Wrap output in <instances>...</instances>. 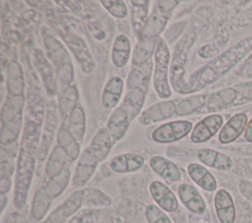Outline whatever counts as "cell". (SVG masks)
<instances>
[{
  "mask_svg": "<svg viewBox=\"0 0 252 223\" xmlns=\"http://www.w3.org/2000/svg\"><path fill=\"white\" fill-rule=\"evenodd\" d=\"M252 51V35L235 42L232 46L209 61L190 75L188 80L176 89L183 94L195 93L214 84L228 73L238 62Z\"/></svg>",
  "mask_w": 252,
  "mask_h": 223,
  "instance_id": "6da1fadb",
  "label": "cell"
},
{
  "mask_svg": "<svg viewBox=\"0 0 252 223\" xmlns=\"http://www.w3.org/2000/svg\"><path fill=\"white\" fill-rule=\"evenodd\" d=\"M12 187V181L11 179H2L0 180V194L6 195Z\"/></svg>",
  "mask_w": 252,
  "mask_h": 223,
  "instance_id": "7dc6e473",
  "label": "cell"
},
{
  "mask_svg": "<svg viewBox=\"0 0 252 223\" xmlns=\"http://www.w3.org/2000/svg\"><path fill=\"white\" fill-rule=\"evenodd\" d=\"M111 62L116 68H123L127 65L131 57V42L127 35L118 34L111 47Z\"/></svg>",
  "mask_w": 252,
  "mask_h": 223,
  "instance_id": "83f0119b",
  "label": "cell"
},
{
  "mask_svg": "<svg viewBox=\"0 0 252 223\" xmlns=\"http://www.w3.org/2000/svg\"><path fill=\"white\" fill-rule=\"evenodd\" d=\"M155 6L150 13L148 20L143 28L139 38L143 39H158L159 34L165 28V26L176 6L179 4L177 0H158L155 2Z\"/></svg>",
  "mask_w": 252,
  "mask_h": 223,
  "instance_id": "8992f818",
  "label": "cell"
},
{
  "mask_svg": "<svg viewBox=\"0 0 252 223\" xmlns=\"http://www.w3.org/2000/svg\"><path fill=\"white\" fill-rule=\"evenodd\" d=\"M124 89V81L119 76H113L105 83L101 92V105L104 109H115Z\"/></svg>",
  "mask_w": 252,
  "mask_h": 223,
  "instance_id": "603a6c76",
  "label": "cell"
},
{
  "mask_svg": "<svg viewBox=\"0 0 252 223\" xmlns=\"http://www.w3.org/2000/svg\"><path fill=\"white\" fill-rule=\"evenodd\" d=\"M153 70L154 64L150 60L140 65H132L129 72L126 81V95L121 106L127 111L131 121L141 114Z\"/></svg>",
  "mask_w": 252,
  "mask_h": 223,
  "instance_id": "3957f363",
  "label": "cell"
},
{
  "mask_svg": "<svg viewBox=\"0 0 252 223\" xmlns=\"http://www.w3.org/2000/svg\"><path fill=\"white\" fill-rule=\"evenodd\" d=\"M83 207L87 208H98L107 207L112 203L111 197L97 188L88 187L83 188Z\"/></svg>",
  "mask_w": 252,
  "mask_h": 223,
  "instance_id": "8d00e7d4",
  "label": "cell"
},
{
  "mask_svg": "<svg viewBox=\"0 0 252 223\" xmlns=\"http://www.w3.org/2000/svg\"><path fill=\"white\" fill-rule=\"evenodd\" d=\"M145 218L148 223H172L165 211L157 204H149L146 206Z\"/></svg>",
  "mask_w": 252,
  "mask_h": 223,
  "instance_id": "60d3db41",
  "label": "cell"
},
{
  "mask_svg": "<svg viewBox=\"0 0 252 223\" xmlns=\"http://www.w3.org/2000/svg\"><path fill=\"white\" fill-rule=\"evenodd\" d=\"M197 158L204 166H208L216 170L228 171L233 166L232 159L228 155L209 147L198 149Z\"/></svg>",
  "mask_w": 252,
  "mask_h": 223,
  "instance_id": "7402d4cb",
  "label": "cell"
},
{
  "mask_svg": "<svg viewBox=\"0 0 252 223\" xmlns=\"http://www.w3.org/2000/svg\"><path fill=\"white\" fill-rule=\"evenodd\" d=\"M131 122L127 111L122 106L116 107L112 111L107 119L105 128L107 129L113 143H116L124 137Z\"/></svg>",
  "mask_w": 252,
  "mask_h": 223,
  "instance_id": "44dd1931",
  "label": "cell"
},
{
  "mask_svg": "<svg viewBox=\"0 0 252 223\" xmlns=\"http://www.w3.org/2000/svg\"><path fill=\"white\" fill-rule=\"evenodd\" d=\"M207 93L192 94L182 99L176 100V116H189L199 113L205 106Z\"/></svg>",
  "mask_w": 252,
  "mask_h": 223,
  "instance_id": "d6a6232c",
  "label": "cell"
},
{
  "mask_svg": "<svg viewBox=\"0 0 252 223\" xmlns=\"http://www.w3.org/2000/svg\"><path fill=\"white\" fill-rule=\"evenodd\" d=\"M7 201H8V198L6 196V195H1V198H0V202H1V213L4 211L5 207H6V204H7Z\"/></svg>",
  "mask_w": 252,
  "mask_h": 223,
  "instance_id": "f907efd6",
  "label": "cell"
},
{
  "mask_svg": "<svg viewBox=\"0 0 252 223\" xmlns=\"http://www.w3.org/2000/svg\"><path fill=\"white\" fill-rule=\"evenodd\" d=\"M71 180V170L69 167H67L58 175L49 178L43 187L45 188L48 195L54 199L66 190Z\"/></svg>",
  "mask_w": 252,
  "mask_h": 223,
  "instance_id": "74e56055",
  "label": "cell"
},
{
  "mask_svg": "<svg viewBox=\"0 0 252 223\" xmlns=\"http://www.w3.org/2000/svg\"><path fill=\"white\" fill-rule=\"evenodd\" d=\"M240 194L249 201L252 202V182L248 180H241L238 186Z\"/></svg>",
  "mask_w": 252,
  "mask_h": 223,
  "instance_id": "bcb514c9",
  "label": "cell"
},
{
  "mask_svg": "<svg viewBox=\"0 0 252 223\" xmlns=\"http://www.w3.org/2000/svg\"><path fill=\"white\" fill-rule=\"evenodd\" d=\"M245 77L248 79H252V60L248 62L245 69Z\"/></svg>",
  "mask_w": 252,
  "mask_h": 223,
  "instance_id": "681fc988",
  "label": "cell"
},
{
  "mask_svg": "<svg viewBox=\"0 0 252 223\" xmlns=\"http://www.w3.org/2000/svg\"><path fill=\"white\" fill-rule=\"evenodd\" d=\"M237 92V97L234 105L244 103L247 101H252V82L238 84L233 86Z\"/></svg>",
  "mask_w": 252,
  "mask_h": 223,
  "instance_id": "ee69618b",
  "label": "cell"
},
{
  "mask_svg": "<svg viewBox=\"0 0 252 223\" xmlns=\"http://www.w3.org/2000/svg\"><path fill=\"white\" fill-rule=\"evenodd\" d=\"M86 114L82 105L78 104L66 120V128L81 143L86 134Z\"/></svg>",
  "mask_w": 252,
  "mask_h": 223,
  "instance_id": "836d02e7",
  "label": "cell"
},
{
  "mask_svg": "<svg viewBox=\"0 0 252 223\" xmlns=\"http://www.w3.org/2000/svg\"><path fill=\"white\" fill-rule=\"evenodd\" d=\"M177 195L182 204L195 214H204L207 209L205 199L199 191L188 183H182L177 188Z\"/></svg>",
  "mask_w": 252,
  "mask_h": 223,
  "instance_id": "9a60e30c",
  "label": "cell"
},
{
  "mask_svg": "<svg viewBox=\"0 0 252 223\" xmlns=\"http://www.w3.org/2000/svg\"><path fill=\"white\" fill-rule=\"evenodd\" d=\"M214 206L220 223H234L236 217L235 205L231 195L226 190H217L214 196Z\"/></svg>",
  "mask_w": 252,
  "mask_h": 223,
  "instance_id": "ac0fdd59",
  "label": "cell"
},
{
  "mask_svg": "<svg viewBox=\"0 0 252 223\" xmlns=\"http://www.w3.org/2000/svg\"><path fill=\"white\" fill-rule=\"evenodd\" d=\"M39 129L40 125L26 119L16 162L14 181L13 204L17 209L23 208L28 200L40 139Z\"/></svg>",
  "mask_w": 252,
  "mask_h": 223,
  "instance_id": "7a4b0ae2",
  "label": "cell"
},
{
  "mask_svg": "<svg viewBox=\"0 0 252 223\" xmlns=\"http://www.w3.org/2000/svg\"><path fill=\"white\" fill-rule=\"evenodd\" d=\"M7 92L11 96H25V80L21 65L11 61L7 68Z\"/></svg>",
  "mask_w": 252,
  "mask_h": 223,
  "instance_id": "f1b7e54d",
  "label": "cell"
},
{
  "mask_svg": "<svg viewBox=\"0 0 252 223\" xmlns=\"http://www.w3.org/2000/svg\"><path fill=\"white\" fill-rule=\"evenodd\" d=\"M149 192L157 205L165 212H175L178 209L179 204L176 195L161 181H153L149 186Z\"/></svg>",
  "mask_w": 252,
  "mask_h": 223,
  "instance_id": "5bb4252c",
  "label": "cell"
},
{
  "mask_svg": "<svg viewBox=\"0 0 252 223\" xmlns=\"http://www.w3.org/2000/svg\"><path fill=\"white\" fill-rule=\"evenodd\" d=\"M56 144L67 154L71 161L79 159L80 153V142L75 137L68 131L66 126L62 125L57 129L56 132Z\"/></svg>",
  "mask_w": 252,
  "mask_h": 223,
  "instance_id": "f546056e",
  "label": "cell"
},
{
  "mask_svg": "<svg viewBox=\"0 0 252 223\" xmlns=\"http://www.w3.org/2000/svg\"><path fill=\"white\" fill-rule=\"evenodd\" d=\"M153 86L161 99H168L171 96V87L168 81V69L170 62V51L164 39L158 38L154 53Z\"/></svg>",
  "mask_w": 252,
  "mask_h": 223,
  "instance_id": "5b68a950",
  "label": "cell"
},
{
  "mask_svg": "<svg viewBox=\"0 0 252 223\" xmlns=\"http://www.w3.org/2000/svg\"><path fill=\"white\" fill-rule=\"evenodd\" d=\"M195 223H203V222H195Z\"/></svg>",
  "mask_w": 252,
  "mask_h": 223,
  "instance_id": "816d5d0a",
  "label": "cell"
},
{
  "mask_svg": "<svg viewBox=\"0 0 252 223\" xmlns=\"http://www.w3.org/2000/svg\"><path fill=\"white\" fill-rule=\"evenodd\" d=\"M16 171V164L12 159L1 160L0 163V180L11 179V176Z\"/></svg>",
  "mask_w": 252,
  "mask_h": 223,
  "instance_id": "f6af8a7d",
  "label": "cell"
},
{
  "mask_svg": "<svg viewBox=\"0 0 252 223\" xmlns=\"http://www.w3.org/2000/svg\"><path fill=\"white\" fill-rule=\"evenodd\" d=\"M237 92L234 87H224L217 91L207 93V100L204 108L199 113H212L229 107L234 104Z\"/></svg>",
  "mask_w": 252,
  "mask_h": 223,
  "instance_id": "2e32d148",
  "label": "cell"
},
{
  "mask_svg": "<svg viewBox=\"0 0 252 223\" xmlns=\"http://www.w3.org/2000/svg\"><path fill=\"white\" fill-rule=\"evenodd\" d=\"M223 123V118L220 114H211L204 117L193 128L190 139L194 143H202L209 140L219 132Z\"/></svg>",
  "mask_w": 252,
  "mask_h": 223,
  "instance_id": "4fadbf2b",
  "label": "cell"
},
{
  "mask_svg": "<svg viewBox=\"0 0 252 223\" xmlns=\"http://www.w3.org/2000/svg\"><path fill=\"white\" fill-rule=\"evenodd\" d=\"M64 42L76 58L81 70L84 74H91L95 68V62L86 44V41L77 34L64 33L62 34Z\"/></svg>",
  "mask_w": 252,
  "mask_h": 223,
  "instance_id": "9c48e42d",
  "label": "cell"
},
{
  "mask_svg": "<svg viewBox=\"0 0 252 223\" xmlns=\"http://www.w3.org/2000/svg\"><path fill=\"white\" fill-rule=\"evenodd\" d=\"M25 104V96H11L7 95L1 109V125L7 124L16 118L23 116Z\"/></svg>",
  "mask_w": 252,
  "mask_h": 223,
  "instance_id": "d590c367",
  "label": "cell"
},
{
  "mask_svg": "<svg viewBox=\"0 0 252 223\" xmlns=\"http://www.w3.org/2000/svg\"><path fill=\"white\" fill-rule=\"evenodd\" d=\"M58 123V117L56 114V110L53 105H49L46 109L44 127L40 137V141L36 150V159L43 161L46 159L50 146L53 142L56 127Z\"/></svg>",
  "mask_w": 252,
  "mask_h": 223,
  "instance_id": "7c38bea8",
  "label": "cell"
},
{
  "mask_svg": "<svg viewBox=\"0 0 252 223\" xmlns=\"http://www.w3.org/2000/svg\"><path fill=\"white\" fill-rule=\"evenodd\" d=\"M99 3L114 18L123 19L128 14L127 6L122 0H100Z\"/></svg>",
  "mask_w": 252,
  "mask_h": 223,
  "instance_id": "b9f144b4",
  "label": "cell"
},
{
  "mask_svg": "<svg viewBox=\"0 0 252 223\" xmlns=\"http://www.w3.org/2000/svg\"><path fill=\"white\" fill-rule=\"evenodd\" d=\"M79 92L75 84H70L61 91L58 100L59 113L64 121L70 116L75 107L79 104Z\"/></svg>",
  "mask_w": 252,
  "mask_h": 223,
  "instance_id": "e575fe53",
  "label": "cell"
},
{
  "mask_svg": "<svg viewBox=\"0 0 252 223\" xmlns=\"http://www.w3.org/2000/svg\"><path fill=\"white\" fill-rule=\"evenodd\" d=\"M193 130L192 122L188 120H175L159 125L151 135L158 143H170L185 138Z\"/></svg>",
  "mask_w": 252,
  "mask_h": 223,
  "instance_id": "52a82bcc",
  "label": "cell"
},
{
  "mask_svg": "<svg viewBox=\"0 0 252 223\" xmlns=\"http://www.w3.org/2000/svg\"><path fill=\"white\" fill-rule=\"evenodd\" d=\"M244 139H246V141L252 142V117L248 121L246 129L244 131Z\"/></svg>",
  "mask_w": 252,
  "mask_h": 223,
  "instance_id": "c3c4849f",
  "label": "cell"
},
{
  "mask_svg": "<svg viewBox=\"0 0 252 223\" xmlns=\"http://www.w3.org/2000/svg\"><path fill=\"white\" fill-rule=\"evenodd\" d=\"M52 200L53 198L48 195L43 186L34 192L30 210V218L32 223H38L45 218Z\"/></svg>",
  "mask_w": 252,
  "mask_h": 223,
  "instance_id": "4316f807",
  "label": "cell"
},
{
  "mask_svg": "<svg viewBox=\"0 0 252 223\" xmlns=\"http://www.w3.org/2000/svg\"><path fill=\"white\" fill-rule=\"evenodd\" d=\"M83 189L74 191L63 202L57 205L41 223H68L83 207Z\"/></svg>",
  "mask_w": 252,
  "mask_h": 223,
  "instance_id": "ba28073f",
  "label": "cell"
},
{
  "mask_svg": "<svg viewBox=\"0 0 252 223\" xmlns=\"http://www.w3.org/2000/svg\"><path fill=\"white\" fill-rule=\"evenodd\" d=\"M32 63L41 77L45 90L49 96H53L56 93V75L54 74L50 64L46 60L41 50H34L32 54Z\"/></svg>",
  "mask_w": 252,
  "mask_h": 223,
  "instance_id": "d6986e66",
  "label": "cell"
},
{
  "mask_svg": "<svg viewBox=\"0 0 252 223\" xmlns=\"http://www.w3.org/2000/svg\"><path fill=\"white\" fill-rule=\"evenodd\" d=\"M173 116H176V100H161L144 109L138 117V123L142 126H148Z\"/></svg>",
  "mask_w": 252,
  "mask_h": 223,
  "instance_id": "8fae6325",
  "label": "cell"
},
{
  "mask_svg": "<svg viewBox=\"0 0 252 223\" xmlns=\"http://www.w3.org/2000/svg\"><path fill=\"white\" fill-rule=\"evenodd\" d=\"M131 4V23L134 32L140 37L143 28L148 20L150 4L149 0H132Z\"/></svg>",
  "mask_w": 252,
  "mask_h": 223,
  "instance_id": "4dcf8cb0",
  "label": "cell"
},
{
  "mask_svg": "<svg viewBox=\"0 0 252 223\" xmlns=\"http://www.w3.org/2000/svg\"><path fill=\"white\" fill-rule=\"evenodd\" d=\"M187 173L190 179L202 190L206 192H215L217 190V179L203 164L197 162L189 163L187 165Z\"/></svg>",
  "mask_w": 252,
  "mask_h": 223,
  "instance_id": "cb8c5ba5",
  "label": "cell"
},
{
  "mask_svg": "<svg viewBox=\"0 0 252 223\" xmlns=\"http://www.w3.org/2000/svg\"><path fill=\"white\" fill-rule=\"evenodd\" d=\"M98 210L96 208H87L79 210L68 223H95Z\"/></svg>",
  "mask_w": 252,
  "mask_h": 223,
  "instance_id": "7bdbcfd3",
  "label": "cell"
},
{
  "mask_svg": "<svg viewBox=\"0 0 252 223\" xmlns=\"http://www.w3.org/2000/svg\"><path fill=\"white\" fill-rule=\"evenodd\" d=\"M43 45L47 58L55 67L56 81L66 88L72 84L74 79V67L68 50L61 41L53 35L44 36Z\"/></svg>",
  "mask_w": 252,
  "mask_h": 223,
  "instance_id": "277c9868",
  "label": "cell"
},
{
  "mask_svg": "<svg viewBox=\"0 0 252 223\" xmlns=\"http://www.w3.org/2000/svg\"><path fill=\"white\" fill-rule=\"evenodd\" d=\"M248 118L245 113L239 112L232 115L219 132L218 139L221 144H228L234 141L245 131Z\"/></svg>",
  "mask_w": 252,
  "mask_h": 223,
  "instance_id": "e0dca14e",
  "label": "cell"
},
{
  "mask_svg": "<svg viewBox=\"0 0 252 223\" xmlns=\"http://www.w3.org/2000/svg\"><path fill=\"white\" fill-rule=\"evenodd\" d=\"M23 127V116L16 118L15 120L1 125V145H10L15 143L20 137Z\"/></svg>",
  "mask_w": 252,
  "mask_h": 223,
  "instance_id": "ab89813d",
  "label": "cell"
},
{
  "mask_svg": "<svg viewBox=\"0 0 252 223\" xmlns=\"http://www.w3.org/2000/svg\"><path fill=\"white\" fill-rule=\"evenodd\" d=\"M72 163L67 154L56 144L50 151L47 162L45 165V174L49 178H52L62 172L68 167V164Z\"/></svg>",
  "mask_w": 252,
  "mask_h": 223,
  "instance_id": "1f68e13d",
  "label": "cell"
},
{
  "mask_svg": "<svg viewBox=\"0 0 252 223\" xmlns=\"http://www.w3.org/2000/svg\"><path fill=\"white\" fill-rule=\"evenodd\" d=\"M158 39H143L139 38V41L135 47L132 65H140L151 60L153 53H155L156 46Z\"/></svg>",
  "mask_w": 252,
  "mask_h": 223,
  "instance_id": "f35d334b",
  "label": "cell"
},
{
  "mask_svg": "<svg viewBox=\"0 0 252 223\" xmlns=\"http://www.w3.org/2000/svg\"><path fill=\"white\" fill-rule=\"evenodd\" d=\"M113 144L114 143L107 129L105 127H101L94 135L88 147L95 158L99 162H102L109 155Z\"/></svg>",
  "mask_w": 252,
  "mask_h": 223,
  "instance_id": "484cf974",
  "label": "cell"
},
{
  "mask_svg": "<svg viewBox=\"0 0 252 223\" xmlns=\"http://www.w3.org/2000/svg\"><path fill=\"white\" fill-rule=\"evenodd\" d=\"M149 165L154 173L168 182H178L181 179V171L178 166L163 156H152Z\"/></svg>",
  "mask_w": 252,
  "mask_h": 223,
  "instance_id": "d4e9b609",
  "label": "cell"
},
{
  "mask_svg": "<svg viewBox=\"0 0 252 223\" xmlns=\"http://www.w3.org/2000/svg\"><path fill=\"white\" fill-rule=\"evenodd\" d=\"M145 164L143 155L136 152H125L115 155L109 161L110 169L118 174L132 173L140 170Z\"/></svg>",
  "mask_w": 252,
  "mask_h": 223,
  "instance_id": "ffe728a7",
  "label": "cell"
},
{
  "mask_svg": "<svg viewBox=\"0 0 252 223\" xmlns=\"http://www.w3.org/2000/svg\"><path fill=\"white\" fill-rule=\"evenodd\" d=\"M99 161L92 153V151L87 146L81 153L74 173L72 175V186L74 188H83L94 176Z\"/></svg>",
  "mask_w": 252,
  "mask_h": 223,
  "instance_id": "30bf717a",
  "label": "cell"
}]
</instances>
